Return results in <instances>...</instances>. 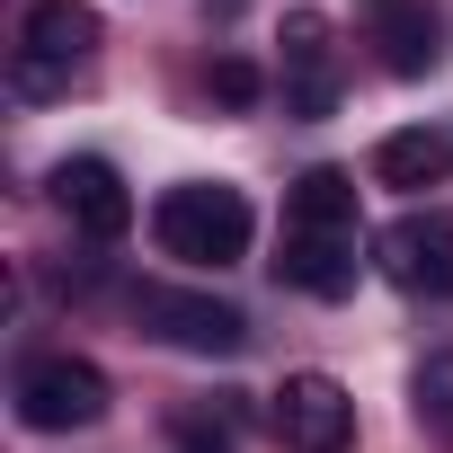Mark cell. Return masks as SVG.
Masks as SVG:
<instances>
[{"instance_id":"277c9868","label":"cell","mask_w":453,"mask_h":453,"mask_svg":"<svg viewBox=\"0 0 453 453\" xmlns=\"http://www.w3.org/2000/svg\"><path fill=\"white\" fill-rule=\"evenodd\" d=\"M19 418L36 435H72V426H98L107 418V373L89 356H36L19 365Z\"/></svg>"},{"instance_id":"7c38bea8","label":"cell","mask_w":453,"mask_h":453,"mask_svg":"<svg viewBox=\"0 0 453 453\" xmlns=\"http://www.w3.org/2000/svg\"><path fill=\"white\" fill-rule=\"evenodd\" d=\"M409 391H418V418H426L435 435H453V347H435V356L418 365V382H409Z\"/></svg>"},{"instance_id":"3957f363","label":"cell","mask_w":453,"mask_h":453,"mask_svg":"<svg viewBox=\"0 0 453 453\" xmlns=\"http://www.w3.org/2000/svg\"><path fill=\"white\" fill-rule=\"evenodd\" d=\"M89 54H98V10L89 0H36L27 27H19L10 81H19V98H54V89H72V72Z\"/></svg>"},{"instance_id":"4fadbf2b","label":"cell","mask_w":453,"mask_h":453,"mask_svg":"<svg viewBox=\"0 0 453 453\" xmlns=\"http://www.w3.org/2000/svg\"><path fill=\"white\" fill-rule=\"evenodd\" d=\"M258 89H267V81H258L250 54H222V63H213V98H222V107H258Z\"/></svg>"},{"instance_id":"8992f818","label":"cell","mask_w":453,"mask_h":453,"mask_svg":"<svg viewBox=\"0 0 453 453\" xmlns=\"http://www.w3.org/2000/svg\"><path fill=\"white\" fill-rule=\"evenodd\" d=\"M267 426L285 435V453H347L356 444V400L338 373H285Z\"/></svg>"},{"instance_id":"6da1fadb","label":"cell","mask_w":453,"mask_h":453,"mask_svg":"<svg viewBox=\"0 0 453 453\" xmlns=\"http://www.w3.org/2000/svg\"><path fill=\"white\" fill-rule=\"evenodd\" d=\"M276 276L311 303H338L356 285V178L347 169H303L285 196V258Z\"/></svg>"},{"instance_id":"8fae6325","label":"cell","mask_w":453,"mask_h":453,"mask_svg":"<svg viewBox=\"0 0 453 453\" xmlns=\"http://www.w3.org/2000/svg\"><path fill=\"white\" fill-rule=\"evenodd\" d=\"M373 178H382V187H400V196H418V187H444V178H453V134H444V125L382 134V142H373Z\"/></svg>"},{"instance_id":"52a82bcc","label":"cell","mask_w":453,"mask_h":453,"mask_svg":"<svg viewBox=\"0 0 453 453\" xmlns=\"http://www.w3.org/2000/svg\"><path fill=\"white\" fill-rule=\"evenodd\" d=\"M382 276L400 294H426V303H453V213H400L391 232L373 241Z\"/></svg>"},{"instance_id":"5bb4252c","label":"cell","mask_w":453,"mask_h":453,"mask_svg":"<svg viewBox=\"0 0 453 453\" xmlns=\"http://www.w3.org/2000/svg\"><path fill=\"white\" fill-rule=\"evenodd\" d=\"M178 453H232V435H213L204 418H178Z\"/></svg>"},{"instance_id":"7a4b0ae2","label":"cell","mask_w":453,"mask_h":453,"mask_svg":"<svg viewBox=\"0 0 453 453\" xmlns=\"http://www.w3.org/2000/svg\"><path fill=\"white\" fill-rule=\"evenodd\" d=\"M250 232H258L250 196H241V187H213V178L169 187L160 213H151V241H160V258H178V267H232V258H250Z\"/></svg>"},{"instance_id":"30bf717a","label":"cell","mask_w":453,"mask_h":453,"mask_svg":"<svg viewBox=\"0 0 453 453\" xmlns=\"http://www.w3.org/2000/svg\"><path fill=\"white\" fill-rule=\"evenodd\" d=\"M373 45H382V63L400 81H418V72L444 63V19L426 10V0H373Z\"/></svg>"},{"instance_id":"5b68a950","label":"cell","mask_w":453,"mask_h":453,"mask_svg":"<svg viewBox=\"0 0 453 453\" xmlns=\"http://www.w3.org/2000/svg\"><path fill=\"white\" fill-rule=\"evenodd\" d=\"M134 320L187 356H241L250 347V320L213 294H178V285H134Z\"/></svg>"},{"instance_id":"9c48e42d","label":"cell","mask_w":453,"mask_h":453,"mask_svg":"<svg viewBox=\"0 0 453 453\" xmlns=\"http://www.w3.org/2000/svg\"><path fill=\"white\" fill-rule=\"evenodd\" d=\"M54 204L72 213V232H89V241H125L134 232V196H125V178L107 160H63L54 169Z\"/></svg>"},{"instance_id":"ba28073f","label":"cell","mask_w":453,"mask_h":453,"mask_svg":"<svg viewBox=\"0 0 453 453\" xmlns=\"http://www.w3.org/2000/svg\"><path fill=\"white\" fill-rule=\"evenodd\" d=\"M285 98L294 116H329L338 107V27L320 10H285Z\"/></svg>"}]
</instances>
